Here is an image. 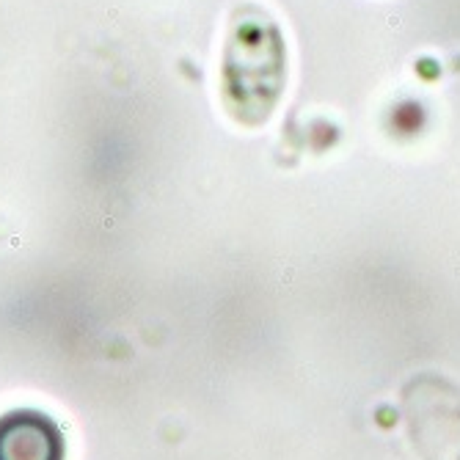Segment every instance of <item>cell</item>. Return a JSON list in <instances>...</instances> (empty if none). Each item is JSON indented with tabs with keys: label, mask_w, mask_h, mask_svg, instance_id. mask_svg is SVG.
Returning a JSON list of instances; mask_svg holds the SVG:
<instances>
[{
	"label": "cell",
	"mask_w": 460,
	"mask_h": 460,
	"mask_svg": "<svg viewBox=\"0 0 460 460\" xmlns=\"http://www.w3.org/2000/svg\"><path fill=\"white\" fill-rule=\"evenodd\" d=\"M61 428L41 411L20 408L0 416V460H64Z\"/></svg>",
	"instance_id": "cell-2"
},
{
	"label": "cell",
	"mask_w": 460,
	"mask_h": 460,
	"mask_svg": "<svg viewBox=\"0 0 460 460\" xmlns=\"http://www.w3.org/2000/svg\"><path fill=\"white\" fill-rule=\"evenodd\" d=\"M405 422L425 460H460V392L447 381H414L402 392Z\"/></svg>",
	"instance_id": "cell-1"
}]
</instances>
